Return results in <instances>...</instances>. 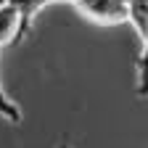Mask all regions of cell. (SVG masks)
Here are the masks:
<instances>
[{
  "instance_id": "6da1fadb",
  "label": "cell",
  "mask_w": 148,
  "mask_h": 148,
  "mask_svg": "<svg viewBox=\"0 0 148 148\" xmlns=\"http://www.w3.org/2000/svg\"><path fill=\"white\" fill-rule=\"evenodd\" d=\"M71 5L92 24L114 27L130 21V0H74Z\"/></svg>"
},
{
  "instance_id": "7a4b0ae2",
  "label": "cell",
  "mask_w": 148,
  "mask_h": 148,
  "mask_svg": "<svg viewBox=\"0 0 148 148\" xmlns=\"http://www.w3.org/2000/svg\"><path fill=\"white\" fill-rule=\"evenodd\" d=\"M130 21L135 24L143 48L138 56V95H148V0H130Z\"/></svg>"
},
{
  "instance_id": "3957f363",
  "label": "cell",
  "mask_w": 148,
  "mask_h": 148,
  "mask_svg": "<svg viewBox=\"0 0 148 148\" xmlns=\"http://www.w3.org/2000/svg\"><path fill=\"white\" fill-rule=\"evenodd\" d=\"M24 24H21V13L11 3L0 5V45H18L24 40Z\"/></svg>"
},
{
  "instance_id": "277c9868",
  "label": "cell",
  "mask_w": 148,
  "mask_h": 148,
  "mask_svg": "<svg viewBox=\"0 0 148 148\" xmlns=\"http://www.w3.org/2000/svg\"><path fill=\"white\" fill-rule=\"evenodd\" d=\"M11 3L18 8V13H21L24 34H29V32H32V21H34V16L40 13L45 5H50V3H58V0H11Z\"/></svg>"
},
{
  "instance_id": "5b68a950",
  "label": "cell",
  "mask_w": 148,
  "mask_h": 148,
  "mask_svg": "<svg viewBox=\"0 0 148 148\" xmlns=\"http://www.w3.org/2000/svg\"><path fill=\"white\" fill-rule=\"evenodd\" d=\"M0 50H3V45H0ZM0 116L8 119L11 124H18V122H21V108L8 98V90L3 87V79H0Z\"/></svg>"
},
{
  "instance_id": "8992f818",
  "label": "cell",
  "mask_w": 148,
  "mask_h": 148,
  "mask_svg": "<svg viewBox=\"0 0 148 148\" xmlns=\"http://www.w3.org/2000/svg\"><path fill=\"white\" fill-rule=\"evenodd\" d=\"M58 148H71V145H66V143H61V145H58Z\"/></svg>"
},
{
  "instance_id": "52a82bcc",
  "label": "cell",
  "mask_w": 148,
  "mask_h": 148,
  "mask_svg": "<svg viewBox=\"0 0 148 148\" xmlns=\"http://www.w3.org/2000/svg\"><path fill=\"white\" fill-rule=\"evenodd\" d=\"M3 3H8V0H0V5H3Z\"/></svg>"
},
{
  "instance_id": "ba28073f",
  "label": "cell",
  "mask_w": 148,
  "mask_h": 148,
  "mask_svg": "<svg viewBox=\"0 0 148 148\" xmlns=\"http://www.w3.org/2000/svg\"><path fill=\"white\" fill-rule=\"evenodd\" d=\"M58 3H66V0H58Z\"/></svg>"
}]
</instances>
